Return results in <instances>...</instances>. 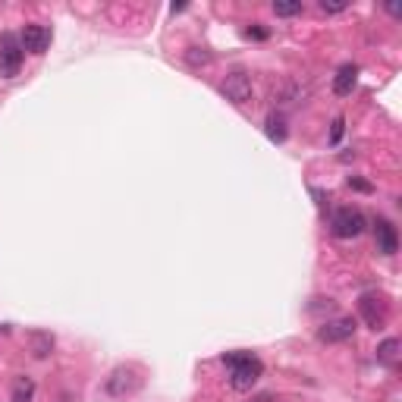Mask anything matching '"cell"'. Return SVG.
Masks as SVG:
<instances>
[{"label":"cell","mask_w":402,"mask_h":402,"mask_svg":"<svg viewBox=\"0 0 402 402\" xmlns=\"http://www.w3.org/2000/svg\"><path fill=\"white\" fill-rule=\"evenodd\" d=\"M264 136L271 138V142H286V119L280 117V113H271V117L264 119Z\"/></svg>","instance_id":"cell-12"},{"label":"cell","mask_w":402,"mask_h":402,"mask_svg":"<svg viewBox=\"0 0 402 402\" xmlns=\"http://www.w3.org/2000/svg\"><path fill=\"white\" fill-rule=\"evenodd\" d=\"M302 10H305V6H302V0H296V4H286V0H273V13H277V16H302Z\"/></svg>","instance_id":"cell-15"},{"label":"cell","mask_w":402,"mask_h":402,"mask_svg":"<svg viewBox=\"0 0 402 402\" xmlns=\"http://www.w3.org/2000/svg\"><path fill=\"white\" fill-rule=\"evenodd\" d=\"M51 29L48 25H38V22H29L22 29V35H19V44H22V51L35 53V57H41L44 51L51 48Z\"/></svg>","instance_id":"cell-7"},{"label":"cell","mask_w":402,"mask_h":402,"mask_svg":"<svg viewBox=\"0 0 402 402\" xmlns=\"http://www.w3.org/2000/svg\"><path fill=\"white\" fill-rule=\"evenodd\" d=\"M220 361L230 368V387H233V390H239V393L252 390V387L261 380V374H264L261 358H254V355L245 352V349L223 352V355H220Z\"/></svg>","instance_id":"cell-1"},{"label":"cell","mask_w":402,"mask_h":402,"mask_svg":"<svg viewBox=\"0 0 402 402\" xmlns=\"http://www.w3.org/2000/svg\"><path fill=\"white\" fill-rule=\"evenodd\" d=\"M396 358H399V339L396 337H387L384 343L377 346V365L396 368Z\"/></svg>","instance_id":"cell-11"},{"label":"cell","mask_w":402,"mask_h":402,"mask_svg":"<svg viewBox=\"0 0 402 402\" xmlns=\"http://www.w3.org/2000/svg\"><path fill=\"white\" fill-rule=\"evenodd\" d=\"M35 396V380L32 377H16V384H13V402H32Z\"/></svg>","instance_id":"cell-14"},{"label":"cell","mask_w":402,"mask_h":402,"mask_svg":"<svg viewBox=\"0 0 402 402\" xmlns=\"http://www.w3.org/2000/svg\"><path fill=\"white\" fill-rule=\"evenodd\" d=\"M374 242H377L380 254H396L399 252V233H396V226H393L387 217L374 220Z\"/></svg>","instance_id":"cell-8"},{"label":"cell","mask_w":402,"mask_h":402,"mask_svg":"<svg viewBox=\"0 0 402 402\" xmlns=\"http://www.w3.org/2000/svg\"><path fill=\"white\" fill-rule=\"evenodd\" d=\"M346 186H349V189H355V192H365V195H371V192H374V186L365 183L361 176H349V179H346Z\"/></svg>","instance_id":"cell-18"},{"label":"cell","mask_w":402,"mask_h":402,"mask_svg":"<svg viewBox=\"0 0 402 402\" xmlns=\"http://www.w3.org/2000/svg\"><path fill=\"white\" fill-rule=\"evenodd\" d=\"M355 82H358V66L355 63H343L337 70V76H333V95L337 98H349Z\"/></svg>","instance_id":"cell-10"},{"label":"cell","mask_w":402,"mask_h":402,"mask_svg":"<svg viewBox=\"0 0 402 402\" xmlns=\"http://www.w3.org/2000/svg\"><path fill=\"white\" fill-rule=\"evenodd\" d=\"M343 132H346V119H343V117H337V119H333V126H330V145H339Z\"/></svg>","instance_id":"cell-17"},{"label":"cell","mask_w":402,"mask_h":402,"mask_svg":"<svg viewBox=\"0 0 402 402\" xmlns=\"http://www.w3.org/2000/svg\"><path fill=\"white\" fill-rule=\"evenodd\" d=\"M245 35H249V38H258V41H264V38H271V29H264V25H261V22H254L252 29L245 32Z\"/></svg>","instance_id":"cell-19"},{"label":"cell","mask_w":402,"mask_h":402,"mask_svg":"<svg viewBox=\"0 0 402 402\" xmlns=\"http://www.w3.org/2000/svg\"><path fill=\"white\" fill-rule=\"evenodd\" d=\"M138 387H142V377H136V371H132V368H117V371L107 377L104 393L110 399H126L129 393H136Z\"/></svg>","instance_id":"cell-5"},{"label":"cell","mask_w":402,"mask_h":402,"mask_svg":"<svg viewBox=\"0 0 402 402\" xmlns=\"http://www.w3.org/2000/svg\"><path fill=\"white\" fill-rule=\"evenodd\" d=\"M330 233L337 239H355L365 233V214L358 211V207H337V211L330 214Z\"/></svg>","instance_id":"cell-2"},{"label":"cell","mask_w":402,"mask_h":402,"mask_svg":"<svg viewBox=\"0 0 402 402\" xmlns=\"http://www.w3.org/2000/svg\"><path fill=\"white\" fill-rule=\"evenodd\" d=\"M318 6H320V13H343L349 4H330V0H320Z\"/></svg>","instance_id":"cell-20"},{"label":"cell","mask_w":402,"mask_h":402,"mask_svg":"<svg viewBox=\"0 0 402 402\" xmlns=\"http://www.w3.org/2000/svg\"><path fill=\"white\" fill-rule=\"evenodd\" d=\"M358 311H361V318H365V324L371 327V330H380V327H384L387 308L380 305L377 296H361L358 299Z\"/></svg>","instance_id":"cell-9"},{"label":"cell","mask_w":402,"mask_h":402,"mask_svg":"<svg viewBox=\"0 0 402 402\" xmlns=\"http://www.w3.org/2000/svg\"><path fill=\"white\" fill-rule=\"evenodd\" d=\"M220 95H223L226 100H233L236 107L249 104V100H252V79L245 76L242 70H233L230 76L220 82Z\"/></svg>","instance_id":"cell-4"},{"label":"cell","mask_w":402,"mask_h":402,"mask_svg":"<svg viewBox=\"0 0 402 402\" xmlns=\"http://www.w3.org/2000/svg\"><path fill=\"white\" fill-rule=\"evenodd\" d=\"M352 337H355V318H333L318 327L320 343H346Z\"/></svg>","instance_id":"cell-6"},{"label":"cell","mask_w":402,"mask_h":402,"mask_svg":"<svg viewBox=\"0 0 402 402\" xmlns=\"http://www.w3.org/2000/svg\"><path fill=\"white\" fill-rule=\"evenodd\" d=\"M186 60H189L192 66H205V63H211V53L201 48H192V51H186Z\"/></svg>","instance_id":"cell-16"},{"label":"cell","mask_w":402,"mask_h":402,"mask_svg":"<svg viewBox=\"0 0 402 402\" xmlns=\"http://www.w3.org/2000/svg\"><path fill=\"white\" fill-rule=\"evenodd\" d=\"M29 339H32V355H35V358H48V352L53 349V337H51V333L35 330Z\"/></svg>","instance_id":"cell-13"},{"label":"cell","mask_w":402,"mask_h":402,"mask_svg":"<svg viewBox=\"0 0 402 402\" xmlns=\"http://www.w3.org/2000/svg\"><path fill=\"white\" fill-rule=\"evenodd\" d=\"M22 57H25V51H22V44H19V35L4 32V35H0V79L19 76Z\"/></svg>","instance_id":"cell-3"}]
</instances>
